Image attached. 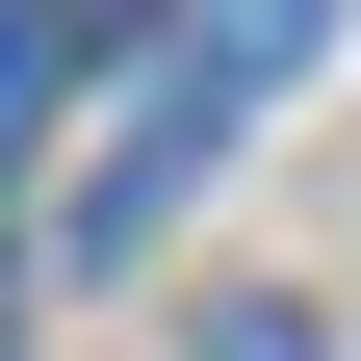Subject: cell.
<instances>
[{"instance_id": "obj_1", "label": "cell", "mask_w": 361, "mask_h": 361, "mask_svg": "<svg viewBox=\"0 0 361 361\" xmlns=\"http://www.w3.org/2000/svg\"><path fill=\"white\" fill-rule=\"evenodd\" d=\"M26 78H52V26H0V129H26Z\"/></svg>"}]
</instances>
